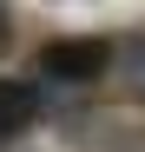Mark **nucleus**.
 Here are the masks:
<instances>
[{
	"mask_svg": "<svg viewBox=\"0 0 145 152\" xmlns=\"http://www.w3.org/2000/svg\"><path fill=\"white\" fill-rule=\"evenodd\" d=\"M33 119H40V93H33L27 80H0V139L27 132Z\"/></svg>",
	"mask_w": 145,
	"mask_h": 152,
	"instance_id": "obj_2",
	"label": "nucleus"
},
{
	"mask_svg": "<svg viewBox=\"0 0 145 152\" xmlns=\"http://www.w3.org/2000/svg\"><path fill=\"white\" fill-rule=\"evenodd\" d=\"M106 66H112V40H99V33H72V40H53L40 53V73L66 80V86H92Z\"/></svg>",
	"mask_w": 145,
	"mask_h": 152,
	"instance_id": "obj_1",
	"label": "nucleus"
},
{
	"mask_svg": "<svg viewBox=\"0 0 145 152\" xmlns=\"http://www.w3.org/2000/svg\"><path fill=\"white\" fill-rule=\"evenodd\" d=\"M112 60H119V73L132 80V93H145V33H125Z\"/></svg>",
	"mask_w": 145,
	"mask_h": 152,
	"instance_id": "obj_3",
	"label": "nucleus"
}]
</instances>
